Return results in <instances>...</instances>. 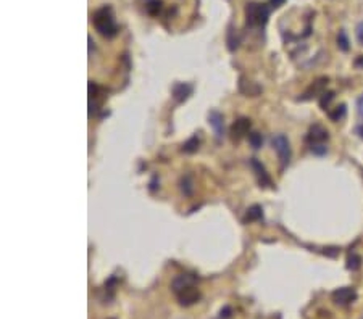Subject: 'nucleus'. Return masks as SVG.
Returning <instances> with one entry per match:
<instances>
[{
	"label": "nucleus",
	"instance_id": "7",
	"mask_svg": "<svg viewBox=\"0 0 363 319\" xmlns=\"http://www.w3.org/2000/svg\"><path fill=\"white\" fill-rule=\"evenodd\" d=\"M250 129V120L247 118H239L234 121V125L231 126V137L232 140H241L244 135H247Z\"/></svg>",
	"mask_w": 363,
	"mask_h": 319
},
{
	"label": "nucleus",
	"instance_id": "20",
	"mask_svg": "<svg viewBox=\"0 0 363 319\" xmlns=\"http://www.w3.org/2000/svg\"><path fill=\"white\" fill-rule=\"evenodd\" d=\"M249 144H250V147H254L255 150H257V148H260L263 145V135L260 132L249 134Z\"/></svg>",
	"mask_w": 363,
	"mask_h": 319
},
{
	"label": "nucleus",
	"instance_id": "13",
	"mask_svg": "<svg viewBox=\"0 0 363 319\" xmlns=\"http://www.w3.org/2000/svg\"><path fill=\"white\" fill-rule=\"evenodd\" d=\"M145 10L150 16H158L161 10H163V2L161 0H147Z\"/></svg>",
	"mask_w": 363,
	"mask_h": 319
},
{
	"label": "nucleus",
	"instance_id": "3",
	"mask_svg": "<svg viewBox=\"0 0 363 319\" xmlns=\"http://www.w3.org/2000/svg\"><path fill=\"white\" fill-rule=\"evenodd\" d=\"M271 144H273L275 150L278 153V157H280V161H281V166H288L289 165V160H290V144L288 137L284 134H276L273 140H271Z\"/></svg>",
	"mask_w": 363,
	"mask_h": 319
},
{
	"label": "nucleus",
	"instance_id": "24",
	"mask_svg": "<svg viewBox=\"0 0 363 319\" xmlns=\"http://www.w3.org/2000/svg\"><path fill=\"white\" fill-rule=\"evenodd\" d=\"M357 113L359 116L363 120V95L359 97V100H357Z\"/></svg>",
	"mask_w": 363,
	"mask_h": 319
},
{
	"label": "nucleus",
	"instance_id": "26",
	"mask_svg": "<svg viewBox=\"0 0 363 319\" xmlns=\"http://www.w3.org/2000/svg\"><path fill=\"white\" fill-rule=\"evenodd\" d=\"M357 39L363 44V21L357 26Z\"/></svg>",
	"mask_w": 363,
	"mask_h": 319
},
{
	"label": "nucleus",
	"instance_id": "17",
	"mask_svg": "<svg viewBox=\"0 0 363 319\" xmlns=\"http://www.w3.org/2000/svg\"><path fill=\"white\" fill-rule=\"evenodd\" d=\"M199 144H200V140H199L197 135H192V137H191L189 140H186V142H184L183 152H186V153H194V152H197Z\"/></svg>",
	"mask_w": 363,
	"mask_h": 319
},
{
	"label": "nucleus",
	"instance_id": "2",
	"mask_svg": "<svg viewBox=\"0 0 363 319\" xmlns=\"http://www.w3.org/2000/svg\"><path fill=\"white\" fill-rule=\"evenodd\" d=\"M271 6L268 3H257L249 2L245 5V21L249 28H265L268 23Z\"/></svg>",
	"mask_w": 363,
	"mask_h": 319
},
{
	"label": "nucleus",
	"instance_id": "18",
	"mask_svg": "<svg viewBox=\"0 0 363 319\" xmlns=\"http://www.w3.org/2000/svg\"><path fill=\"white\" fill-rule=\"evenodd\" d=\"M360 266H362V256L357 255V253H351L347 258V268L351 271H357L360 269Z\"/></svg>",
	"mask_w": 363,
	"mask_h": 319
},
{
	"label": "nucleus",
	"instance_id": "6",
	"mask_svg": "<svg viewBox=\"0 0 363 319\" xmlns=\"http://www.w3.org/2000/svg\"><path fill=\"white\" fill-rule=\"evenodd\" d=\"M176 297H178V300L183 307H191V305H194L200 298V292L194 287V285H191V287L178 292Z\"/></svg>",
	"mask_w": 363,
	"mask_h": 319
},
{
	"label": "nucleus",
	"instance_id": "9",
	"mask_svg": "<svg viewBox=\"0 0 363 319\" xmlns=\"http://www.w3.org/2000/svg\"><path fill=\"white\" fill-rule=\"evenodd\" d=\"M209 123H210V126L213 128V131H215L217 137L221 139V135L224 134V118H223V115L219 112H217V110H212V112L209 113Z\"/></svg>",
	"mask_w": 363,
	"mask_h": 319
},
{
	"label": "nucleus",
	"instance_id": "4",
	"mask_svg": "<svg viewBox=\"0 0 363 319\" xmlns=\"http://www.w3.org/2000/svg\"><path fill=\"white\" fill-rule=\"evenodd\" d=\"M355 300H357V292L354 287H341L333 292V302L336 305H341V307L351 305Z\"/></svg>",
	"mask_w": 363,
	"mask_h": 319
},
{
	"label": "nucleus",
	"instance_id": "21",
	"mask_svg": "<svg viewBox=\"0 0 363 319\" xmlns=\"http://www.w3.org/2000/svg\"><path fill=\"white\" fill-rule=\"evenodd\" d=\"M333 99H334V92H323L320 95V107L323 110H326L329 107V103L333 102Z\"/></svg>",
	"mask_w": 363,
	"mask_h": 319
},
{
	"label": "nucleus",
	"instance_id": "14",
	"mask_svg": "<svg viewBox=\"0 0 363 319\" xmlns=\"http://www.w3.org/2000/svg\"><path fill=\"white\" fill-rule=\"evenodd\" d=\"M226 42H228V49L231 52H234L239 47V44H241V37H239V34L232 26H229V29H228V39H226Z\"/></svg>",
	"mask_w": 363,
	"mask_h": 319
},
{
	"label": "nucleus",
	"instance_id": "22",
	"mask_svg": "<svg viewBox=\"0 0 363 319\" xmlns=\"http://www.w3.org/2000/svg\"><path fill=\"white\" fill-rule=\"evenodd\" d=\"M310 150H312L313 155H318V157H323V155H326L328 147L325 145V142H323V144H310Z\"/></svg>",
	"mask_w": 363,
	"mask_h": 319
},
{
	"label": "nucleus",
	"instance_id": "27",
	"mask_svg": "<svg viewBox=\"0 0 363 319\" xmlns=\"http://www.w3.org/2000/svg\"><path fill=\"white\" fill-rule=\"evenodd\" d=\"M229 316H231V308L229 307H224L221 310V316H219V318H221V319H228Z\"/></svg>",
	"mask_w": 363,
	"mask_h": 319
},
{
	"label": "nucleus",
	"instance_id": "29",
	"mask_svg": "<svg viewBox=\"0 0 363 319\" xmlns=\"http://www.w3.org/2000/svg\"><path fill=\"white\" fill-rule=\"evenodd\" d=\"M355 132L359 134V137H360V139H363V125L357 126V129H355Z\"/></svg>",
	"mask_w": 363,
	"mask_h": 319
},
{
	"label": "nucleus",
	"instance_id": "10",
	"mask_svg": "<svg viewBox=\"0 0 363 319\" xmlns=\"http://www.w3.org/2000/svg\"><path fill=\"white\" fill-rule=\"evenodd\" d=\"M328 137H329V134L321 125H313L312 128H310L308 135H307L310 144H323L325 140H328Z\"/></svg>",
	"mask_w": 363,
	"mask_h": 319
},
{
	"label": "nucleus",
	"instance_id": "11",
	"mask_svg": "<svg viewBox=\"0 0 363 319\" xmlns=\"http://www.w3.org/2000/svg\"><path fill=\"white\" fill-rule=\"evenodd\" d=\"M196 281H197V279L194 277V276H191V274H179V276H176V277L173 279L171 287L174 290V294H178V292H181V290H184L187 287H191V285H194V284H196Z\"/></svg>",
	"mask_w": 363,
	"mask_h": 319
},
{
	"label": "nucleus",
	"instance_id": "19",
	"mask_svg": "<svg viewBox=\"0 0 363 319\" xmlns=\"http://www.w3.org/2000/svg\"><path fill=\"white\" fill-rule=\"evenodd\" d=\"M338 45L342 52H347L349 49H351V42H349V37H347L344 29H341L339 34H338Z\"/></svg>",
	"mask_w": 363,
	"mask_h": 319
},
{
	"label": "nucleus",
	"instance_id": "15",
	"mask_svg": "<svg viewBox=\"0 0 363 319\" xmlns=\"http://www.w3.org/2000/svg\"><path fill=\"white\" fill-rule=\"evenodd\" d=\"M245 219L247 221H260L263 219V210L260 205H254L247 210V214H245Z\"/></svg>",
	"mask_w": 363,
	"mask_h": 319
},
{
	"label": "nucleus",
	"instance_id": "25",
	"mask_svg": "<svg viewBox=\"0 0 363 319\" xmlns=\"http://www.w3.org/2000/svg\"><path fill=\"white\" fill-rule=\"evenodd\" d=\"M286 3V0H270L268 5L271 6V8H280L281 5Z\"/></svg>",
	"mask_w": 363,
	"mask_h": 319
},
{
	"label": "nucleus",
	"instance_id": "12",
	"mask_svg": "<svg viewBox=\"0 0 363 319\" xmlns=\"http://www.w3.org/2000/svg\"><path fill=\"white\" fill-rule=\"evenodd\" d=\"M173 92V97L176 102H184L187 97L192 94V86L187 82H176L171 89Z\"/></svg>",
	"mask_w": 363,
	"mask_h": 319
},
{
	"label": "nucleus",
	"instance_id": "23",
	"mask_svg": "<svg viewBox=\"0 0 363 319\" xmlns=\"http://www.w3.org/2000/svg\"><path fill=\"white\" fill-rule=\"evenodd\" d=\"M181 191L184 192V195L192 193V182H191L189 176H186V178H183V181H181Z\"/></svg>",
	"mask_w": 363,
	"mask_h": 319
},
{
	"label": "nucleus",
	"instance_id": "16",
	"mask_svg": "<svg viewBox=\"0 0 363 319\" xmlns=\"http://www.w3.org/2000/svg\"><path fill=\"white\" fill-rule=\"evenodd\" d=\"M328 116H329V120H331V121H341L346 116V105H344V103H341V105L333 108L331 112L328 113Z\"/></svg>",
	"mask_w": 363,
	"mask_h": 319
},
{
	"label": "nucleus",
	"instance_id": "8",
	"mask_svg": "<svg viewBox=\"0 0 363 319\" xmlns=\"http://www.w3.org/2000/svg\"><path fill=\"white\" fill-rule=\"evenodd\" d=\"M250 166H252V169H254V171H255L257 178H258V182H260V186H263V187H273V182H271V178L268 176L267 169H265V166L262 165L260 161H258L257 158H252V160H250Z\"/></svg>",
	"mask_w": 363,
	"mask_h": 319
},
{
	"label": "nucleus",
	"instance_id": "5",
	"mask_svg": "<svg viewBox=\"0 0 363 319\" xmlns=\"http://www.w3.org/2000/svg\"><path fill=\"white\" fill-rule=\"evenodd\" d=\"M326 86H328V77H320V79H316L312 86H310L305 92H303V95L300 97V100H310V99H313V97L321 95L323 92H325Z\"/></svg>",
	"mask_w": 363,
	"mask_h": 319
},
{
	"label": "nucleus",
	"instance_id": "1",
	"mask_svg": "<svg viewBox=\"0 0 363 319\" xmlns=\"http://www.w3.org/2000/svg\"><path fill=\"white\" fill-rule=\"evenodd\" d=\"M92 23H94V28L99 31V34L107 37V39H112L118 34V24L115 21V16H113V10L112 6H102V8L97 10L94 15H92Z\"/></svg>",
	"mask_w": 363,
	"mask_h": 319
},
{
	"label": "nucleus",
	"instance_id": "28",
	"mask_svg": "<svg viewBox=\"0 0 363 319\" xmlns=\"http://www.w3.org/2000/svg\"><path fill=\"white\" fill-rule=\"evenodd\" d=\"M354 64H355V66H357V68H362V69H363V55H360V57L357 58V60L354 62Z\"/></svg>",
	"mask_w": 363,
	"mask_h": 319
}]
</instances>
